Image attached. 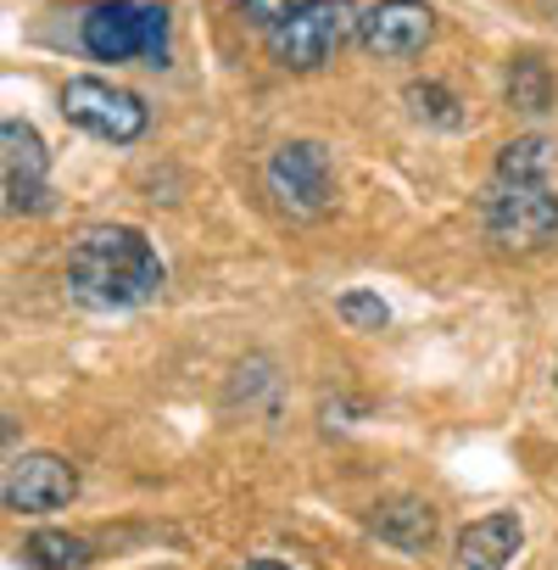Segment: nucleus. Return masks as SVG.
Segmentation results:
<instances>
[{
  "instance_id": "obj_1",
  "label": "nucleus",
  "mask_w": 558,
  "mask_h": 570,
  "mask_svg": "<svg viewBox=\"0 0 558 570\" xmlns=\"http://www.w3.org/2000/svg\"><path fill=\"white\" fill-rule=\"evenodd\" d=\"M68 297L90 314H129L162 292V257L134 224H96L68 252Z\"/></svg>"
},
{
  "instance_id": "obj_2",
  "label": "nucleus",
  "mask_w": 558,
  "mask_h": 570,
  "mask_svg": "<svg viewBox=\"0 0 558 570\" xmlns=\"http://www.w3.org/2000/svg\"><path fill=\"white\" fill-rule=\"evenodd\" d=\"M168 7L162 0H96L79 12V46L96 62H146L168 68Z\"/></svg>"
},
{
  "instance_id": "obj_3",
  "label": "nucleus",
  "mask_w": 558,
  "mask_h": 570,
  "mask_svg": "<svg viewBox=\"0 0 558 570\" xmlns=\"http://www.w3.org/2000/svg\"><path fill=\"white\" fill-rule=\"evenodd\" d=\"M480 224L502 252H541L558 235V190L547 179H497L480 196Z\"/></svg>"
},
{
  "instance_id": "obj_4",
  "label": "nucleus",
  "mask_w": 558,
  "mask_h": 570,
  "mask_svg": "<svg viewBox=\"0 0 558 570\" xmlns=\"http://www.w3.org/2000/svg\"><path fill=\"white\" fill-rule=\"evenodd\" d=\"M57 107H62V118H68L73 129H84V135H96V140H107V146H134V140L151 129V107H146L134 90H123V85H112V79H96V73L68 79V85L57 90Z\"/></svg>"
},
{
  "instance_id": "obj_5",
  "label": "nucleus",
  "mask_w": 558,
  "mask_h": 570,
  "mask_svg": "<svg viewBox=\"0 0 558 570\" xmlns=\"http://www.w3.org/2000/svg\"><path fill=\"white\" fill-rule=\"evenodd\" d=\"M347 40H358V12L347 0H319L302 18L268 29V57L286 73H319L325 62H336V51Z\"/></svg>"
},
{
  "instance_id": "obj_6",
  "label": "nucleus",
  "mask_w": 558,
  "mask_h": 570,
  "mask_svg": "<svg viewBox=\"0 0 558 570\" xmlns=\"http://www.w3.org/2000/svg\"><path fill=\"white\" fill-rule=\"evenodd\" d=\"M268 196L286 207L291 218H319L336 202V174H330V151L319 140H286L268 157Z\"/></svg>"
},
{
  "instance_id": "obj_7",
  "label": "nucleus",
  "mask_w": 558,
  "mask_h": 570,
  "mask_svg": "<svg viewBox=\"0 0 558 570\" xmlns=\"http://www.w3.org/2000/svg\"><path fill=\"white\" fill-rule=\"evenodd\" d=\"M0 179L12 213H51V151L29 118L0 124Z\"/></svg>"
},
{
  "instance_id": "obj_8",
  "label": "nucleus",
  "mask_w": 558,
  "mask_h": 570,
  "mask_svg": "<svg viewBox=\"0 0 558 570\" xmlns=\"http://www.w3.org/2000/svg\"><path fill=\"white\" fill-rule=\"evenodd\" d=\"M436 40V12L425 0H375L358 12V46L380 62H408Z\"/></svg>"
},
{
  "instance_id": "obj_9",
  "label": "nucleus",
  "mask_w": 558,
  "mask_h": 570,
  "mask_svg": "<svg viewBox=\"0 0 558 570\" xmlns=\"http://www.w3.org/2000/svg\"><path fill=\"white\" fill-rule=\"evenodd\" d=\"M79 492V470L57 453H12L7 481H0V498H7L12 514H51L68 509Z\"/></svg>"
},
{
  "instance_id": "obj_10",
  "label": "nucleus",
  "mask_w": 558,
  "mask_h": 570,
  "mask_svg": "<svg viewBox=\"0 0 558 570\" xmlns=\"http://www.w3.org/2000/svg\"><path fill=\"white\" fill-rule=\"evenodd\" d=\"M519 542H525L519 514L497 509V514L469 520V525L458 531V564H464V570H508L514 553H519Z\"/></svg>"
},
{
  "instance_id": "obj_11",
  "label": "nucleus",
  "mask_w": 558,
  "mask_h": 570,
  "mask_svg": "<svg viewBox=\"0 0 558 570\" xmlns=\"http://www.w3.org/2000/svg\"><path fill=\"white\" fill-rule=\"evenodd\" d=\"M369 531L397 553H425L430 537H436V509L425 498H386V503H375Z\"/></svg>"
},
{
  "instance_id": "obj_12",
  "label": "nucleus",
  "mask_w": 558,
  "mask_h": 570,
  "mask_svg": "<svg viewBox=\"0 0 558 570\" xmlns=\"http://www.w3.org/2000/svg\"><path fill=\"white\" fill-rule=\"evenodd\" d=\"M502 96H508V107L514 112H547L552 107V73H547V62H536V57H514L508 62V79H502Z\"/></svg>"
},
{
  "instance_id": "obj_13",
  "label": "nucleus",
  "mask_w": 558,
  "mask_h": 570,
  "mask_svg": "<svg viewBox=\"0 0 558 570\" xmlns=\"http://www.w3.org/2000/svg\"><path fill=\"white\" fill-rule=\"evenodd\" d=\"M96 553L84 537H68V531H34L23 542V564L29 570H84Z\"/></svg>"
},
{
  "instance_id": "obj_14",
  "label": "nucleus",
  "mask_w": 558,
  "mask_h": 570,
  "mask_svg": "<svg viewBox=\"0 0 558 570\" xmlns=\"http://www.w3.org/2000/svg\"><path fill=\"white\" fill-rule=\"evenodd\" d=\"M552 174V140L547 135H519L497 151V179H547Z\"/></svg>"
},
{
  "instance_id": "obj_15",
  "label": "nucleus",
  "mask_w": 558,
  "mask_h": 570,
  "mask_svg": "<svg viewBox=\"0 0 558 570\" xmlns=\"http://www.w3.org/2000/svg\"><path fill=\"white\" fill-rule=\"evenodd\" d=\"M408 107H413V118H425V124H441V129H452L464 112H458V96L447 90V85H436V79H425V85H408Z\"/></svg>"
},
{
  "instance_id": "obj_16",
  "label": "nucleus",
  "mask_w": 558,
  "mask_h": 570,
  "mask_svg": "<svg viewBox=\"0 0 558 570\" xmlns=\"http://www.w3.org/2000/svg\"><path fill=\"white\" fill-rule=\"evenodd\" d=\"M308 7H319V0H235V12L251 23V29H279V23H291V18H302Z\"/></svg>"
},
{
  "instance_id": "obj_17",
  "label": "nucleus",
  "mask_w": 558,
  "mask_h": 570,
  "mask_svg": "<svg viewBox=\"0 0 558 570\" xmlns=\"http://www.w3.org/2000/svg\"><path fill=\"white\" fill-rule=\"evenodd\" d=\"M336 314H341L352 331H386V325H391V308H386L375 292H341V297H336Z\"/></svg>"
},
{
  "instance_id": "obj_18",
  "label": "nucleus",
  "mask_w": 558,
  "mask_h": 570,
  "mask_svg": "<svg viewBox=\"0 0 558 570\" xmlns=\"http://www.w3.org/2000/svg\"><path fill=\"white\" fill-rule=\"evenodd\" d=\"M240 570H286L279 559H251V564H240Z\"/></svg>"
}]
</instances>
